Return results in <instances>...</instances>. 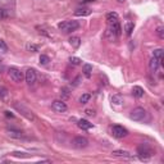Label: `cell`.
<instances>
[{
    "mask_svg": "<svg viewBox=\"0 0 164 164\" xmlns=\"http://www.w3.org/2000/svg\"><path fill=\"white\" fill-rule=\"evenodd\" d=\"M58 27L59 30H62L64 32H72V31H76L80 27V23L77 21H64V22H60Z\"/></svg>",
    "mask_w": 164,
    "mask_h": 164,
    "instance_id": "1",
    "label": "cell"
},
{
    "mask_svg": "<svg viewBox=\"0 0 164 164\" xmlns=\"http://www.w3.org/2000/svg\"><path fill=\"white\" fill-rule=\"evenodd\" d=\"M137 154L142 160H145V159H149V158L153 156L154 150L150 146H148V145H141V146L137 148Z\"/></svg>",
    "mask_w": 164,
    "mask_h": 164,
    "instance_id": "2",
    "label": "cell"
},
{
    "mask_svg": "<svg viewBox=\"0 0 164 164\" xmlns=\"http://www.w3.org/2000/svg\"><path fill=\"white\" fill-rule=\"evenodd\" d=\"M131 119L136 120V122H140V120H144L145 117H146V110H145L144 108H135L131 112Z\"/></svg>",
    "mask_w": 164,
    "mask_h": 164,
    "instance_id": "3",
    "label": "cell"
},
{
    "mask_svg": "<svg viewBox=\"0 0 164 164\" xmlns=\"http://www.w3.org/2000/svg\"><path fill=\"white\" fill-rule=\"evenodd\" d=\"M8 73H9L10 80L13 81V82H17V83L22 82V80H23V75H22V72L18 69V68H16V67H10V68L8 69Z\"/></svg>",
    "mask_w": 164,
    "mask_h": 164,
    "instance_id": "4",
    "label": "cell"
},
{
    "mask_svg": "<svg viewBox=\"0 0 164 164\" xmlns=\"http://www.w3.org/2000/svg\"><path fill=\"white\" fill-rule=\"evenodd\" d=\"M14 108L17 109L18 112H21V113H22V115H25V117H26L27 119H30V120H35V115H33L32 110H30V109H28V108H26L25 105L19 104V103H16V104H14Z\"/></svg>",
    "mask_w": 164,
    "mask_h": 164,
    "instance_id": "5",
    "label": "cell"
},
{
    "mask_svg": "<svg viewBox=\"0 0 164 164\" xmlns=\"http://www.w3.org/2000/svg\"><path fill=\"white\" fill-rule=\"evenodd\" d=\"M112 133H113V136L115 138H123V137H126L127 135H128V131L122 126H113Z\"/></svg>",
    "mask_w": 164,
    "mask_h": 164,
    "instance_id": "6",
    "label": "cell"
},
{
    "mask_svg": "<svg viewBox=\"0 0 164 164\" xmlns=\"http://www.w3.org/2000/svg\"><path fill=\"white\" fill-rule=\"evenodd\" d=\"M89 145V141L87 138H85L82 136H78V137H75L73 141H72V146L76 148V149H85Z\"/></svg>",
    "mask_w": 164,
    "mask_h": 164,
    "instance_id": "7",
    "label": "cell"
},
{
    "mask_svg": "<svg viewBox=\"0 0 164 164\" xmlns=\"http://www.w3.org/2000/svg\"><path fill=\"white\" fill-rule=\"evenodd\" d=\"M51 108H53V110L57 112V113H63L68 109L67 108V104L63 100H54L53 104H51Z\"/></svg>",
    "mask_w": 164,
    "mask_h": 164,
    "instance_id": "8",
    "label": "cell"
},
{
    "mask_svg": "<svg viewBox=\"0 0 164 164\" xmlns=\"http://www.w3.org/2000/svg\"><path fill=\"white\" fill-rule=\"evenodd\" d=\"M25 78H26V82L28 85H33L36 82V71L32 69V68H28L26 71V75H25Z\"/></svg>",
    "mask_w": 164,
    "mask_h": 164,
    "instance_id": "9",
    "label": "cell"
},
{
    "mask_svg": "<svg viewBox=\"0 0 164 164\" xmlns=\"http://www.w3.org/2000/svg\"><path fill=\"white\" fill-rule=\"evenodd\" d=\"M109 31H110L113 35H115V36H119L120 35V31H122L120 25H119V21L114 22V23H110V28H109Z\"/></svg>",
    "mask_w": 164,
    "mask_h": 164,
    "instance_id": "10",
    "label": "cell"
},
{
    "mask_svg": "<svg viewBox=\"0 0 164 164\" xmlns=\"http://www.w3.org/2000/svg\"><path fill=\"white\" fill-rule=\"evenodd\" d=\"M77 124H78V127H80L81 130H85V131L92 128V123H90L89 120H86V119H80Z\"/></svg>",
    "mask_w": 164,
    "mask_h": 164,
    "instance_id": "11",
    "label": "cell"
},
{
    "mask_svg": "<svg viewBox=\"0 0 164 164\" xmlns=\"http://www.w3.org/2000/svg\"><path fill=\"white\" fill-rule=\"evenodd\" d=\"M159 67H160V63L158 62L156 58L153 57V58L150 59V62H149V68H150V71H151V72H156Z\"/></svg>",
    "mask_w": 164,
    "mask_h": 164,
    "instance_id": "12",
    "label": "cell"
},
{
    "mask_svg": "<svg viewBox=\"0 0 164 164\" xmlns=\"http://www.w3.org/2000/svg\"><path fill=\"white\" fill-rule=\"evenodd\" d=\"M75 14L78 16V17H85V16H90L91 14V10L89 8H78L76 9Z\"/></svg>",
    "mask_w": 164,
    "mask_h": 164,
    "instance_id": "13",
    "label": "cell"
},
{
    "mask_svg": "<svg viewBox=\"0 0 164 164\" xmlns=\"http://www.w3.org/2000/svg\"><path fill=\"white\" fill-rule=\"evenodd\" d=\"M132 95L135 96V98H142V96H144V89L140 87V86H133Z\"/></svg>",
    "mask_w": 164,
    "mask_h": 164,
    "instance_id": "14",
    "label": "cell"
},
{
    "mask_svg": "<svg viewBox=\"0 0 164 164\" xmlns=\"http://www.w3.org/2000/svg\"><path fill=\"white\" fill-rule=\"evenodd\" d=\"M69 44L75 47V49H77V47H80L81 45V39L78 37V36H72V37H69Z\"/></svg>",
    "mask_w": 164,
    "mask_h": 164,
    "instance_id": "15",
    "label": "cell"
},
{
    "mask_svg": "<svg viewBox=\"0 0 164 164\" xmlns=\"http://www.w3.org/2000/svg\"><path fill=\"white\" fill-rule=\"evenodd\" d=\"M112 154L114 156H124V158H131L132 156L128 151H126V150H114Z\"/></svg>",
    "mask_w": 164,
    "mask_h": 164,
    "instance_id": "16",
    "label": "cell"
},
{
    "mask_svg": "<svg viewBox=\"0 0 164 164\" xmlns=\"http://www.w3.org/2000/svg\"><path fill=\"white\" fill-rule=\"evenodd\" d=\"M106 21L109 22V25H110V23L117 22V21H118V14L115 13V12H112V13H108V14H106Z\"/></svg>",
    "mask_w": 164,
    "mask_h": 164,
    "instance_id": "17",
    "label": "cell"
},
{
    "mask_svg": "<svg viewBox=\"0 0 164 164\" xmlns=\"http://www.w3.org/2000/svg\"><path fill=\"white\" fill-rule=\"evenodd\" d=\"M133 28H135V25H133V22H127L124 25V31H126V35L127 36H131Z\"/></svg>",
    "mask_w": 164,
    "mask_h": 164,
    "instance_id": "18",
    "label": "cell"
},
{
    "mask_svg": "<svg viewBox=\"0 0 164 164\" xmlns=\"http://www.w3.org/2000/svg\"><path fill=\"white\" fill-rule=\"evenodd\" d=\"M154 58H156L158 62H159L160 65H162V64H163V50H162V49L154 50Z\"/></svg>",
    "mask_w": 164,
    "mask_h": 164,
    "instance_id": "19",
    "label": "cell"
},
{
    "mask_svg": "<svg viewBox=\"0 0 164 164\" xmlns=\"http://www.w3.org/2000/svg\"><path fill=\"white\" fill-rule=\"evenodd\" d=\"M8 135H9L10 137H14V138H22V137H23V133H22V132H19V131H13V130L8 131Z\"/></svg>",
    "mask_w": 164,
    "mask_h": 164,
    "instance_id": "20",
    "label": "cell"
},
{
    "mask_svg": "<svg viewBox=\"0 0 164 164\" xmlns=\"http://www.w3.org/2000/svg\"><path fill=\"white\" fill-rule=\"evenodd\" d=\"M91 72H92V65H91V64H83V73H85V76L90 77Z\"/></svg>",
    "mask_w": 164,
    "mask_h": 164,
    "instance_id": "21",
    "label": "cell"
},
{
    "mask_svg": "<svg viewBox=\"0 0 164 164\" xmlns=\"http://www.w3.org/2000/svg\"><path fill=\"white\" fill-rule=\"evenodd\" d=\"M112 103L115 105H119L123 103V98L120 95H114V96H112Z\"/></svg>",
    "mask_w": 164,
    "mask_h": 164,
    "instance_id": "22",
    "label": "cell"
},
{
    "mask_svg": "<svg viewBox=\"0 0 164 164\" xmlns=\"http://www.w3.org/2000/svg\"><path fill=\"white\" fill-rule=\"evenodd\" d=\"M90 99H91V95L90 94H83L81 98H80V103H81V104H86V103H89Z\"/></svg>",
    "mask_w": 164,
    "mask_h": 164,
    "instance_id": "23",
    "label": "cell"
},
{
    "mask_svg": "<svg viewBox=\"0 0 164 164\" xmlns=\"http://www.w3.org/2000/svg\"><path fill=\"white\" fill-rule=\"evenodd\" d=\"M7 98H8V90L5 87H0V99L5 100Z\"/></svg>",
    "mask_w": 164,
    "mask_h": 164,
    "instance_id": "24",
    "label": "cell"
},
{
    "mask_svg": "<svg viewBox=\"0 0 164 164\" xmlns=\"http://www.w3.org/2000/svg\"><path fill=\"white\" fill-rule=\"evenodd\" d=\"M81 62H82V60H81L80 58H76V57H71V58H69V63L73 64V65H80Z\"/></svg>",
    "mask_w": 164,
    "mask_h": 164,
    "instance_id": "25",
    "label": "cell"
},
{
    "mask_svg": "<svg viewBox=\"0 0 164 164\" xmlns=\"http://www.w3.org/2000/svg\"><path fill=\"white\" fill-rule=\"evenodd\" d=\"M49 62H50V58L47 55H40V63L41 64L46 65V64H49Z\"/></svg>",
    "mask_w": 164,
    "mask_h": 164,
    "instance_id": "26",
    "label": "cell"
},
{
    "mask_svg": "<svg viewBox=\"0 0 164 164\" xmlns=\"http://www.w3.org/2000/svg\"><path fill=\"white\" fill-rule=\"evenodd\" d=\"M8 50V46H7V44H5V41H3V40H0V51H3V53H5Z\"/></svg>",
    "mask_w": 164,
    "mask_h": 164,
    "instance_id": "27",
    "label": "cell"
},
{
    "mask_svg": "<svg viewBox=\"0 0 164 164\" xmlns=\"http://www.w3.org/2000/svg\"><path fill=\"white\" fill-rule=\"evenodd\" d=\"M156 33H158V36H159L160 39H164V28L162 26H159L156 28Z\"/></svg>",
    "mask_w": 164,
    "mask_h": 164,
    "instance_id": "28",
    "label": "cell"
},
{
    "mask_svg": "<svg viewBox=\"0 0 164 164\" xmlns=\"http://www.w3.org/2000/svg\"><path fill=\"white\" fill-rule=\"evenodd\" d=\"M37 49H39V47L36 46V45H33V44H28V45H27V50H28V51L36 53V51H37Z\"/></svg>",
    "mask_w": 164,
    "mask_h": 164,
    "instance_id": "29",
    "label": "cell"
},
{
    "mask_svg": "<svg viewBox=\"0 0 164 164\" xmlns=\"http://www.w3.org/2000/svg\"><path fill=\"white\" fill-rule=\"evenodd\" d=\"M8 17V13L5 9H0V19H5Z\"/></svg>",
    "mask_w": 164,
    "mask_h": 164,
    "instance_id": "30",
    "label": "cell"
},
{
    "mask_svg": "<svg viewBox=\"0 0 164 164\" xmlns=\"http://www.w3.org/2000/svg\"><path fill=\"white\" fill-rule=\"evenodd\" d=\"M86 114L89 115V117H94V115H95V112L92 110V109H86Z\"/></svg>",
    "mask_w": 164,
    "mask_h": 164,
    "instance_id": "31",
    "label": "cell"
},
{
    "mask_svg": "<svg viewBox=\"0 0 164 164\" xmlns=\"http://www.w3.org/2000/svg\"><path fill=\"white\" fill-rule=\"evenodd\" d=\"M62 94L65 96V98H68V96H69V94H68V90H67V89H63V90H62Z\"/></svg>",
    "mask_w": 164,
    "mask_h": 164,
    "instance_id": "32",
    "label": "cell"
},
{
    "mask_svg": "<svg viewBox=\"0 0 164 164\" xmlns=\"http://www.w3.org/2000/svg\"><path fill=\"white\" fill-rule=\"evenodd\" d=\"M5 115H7V117H10V118H13V117H14L13 114H10V112H5Z\"/></svg>",
    "mask_w": 164,
    "mask_h": 164,
    "instance_id": "33",
    "label": "cell"
},
{
    "mask_svg": "<svg viewBox=\"0 0 164 164\" xmlns=\"http://www.w3.org/2000/svg\"><path fill=\"white\" fill-rule=\"evenodd\" d=\"M95 0H82V4H86V3H92Z\"/></svg>",
    "mask_w": 164,
    "mask_h": 164,
    "instance_id": "34",
    "label": "cell"
},
{
    "mask_svg": "<svg viewBox=\"0 0 164 164\" xmlns=\"http://www.w3.org/2000/svg\"><path fill=\"white\" fill-rule=\"evenodd\" d=\"M118 2H119V3H124V2H126V0H118Z\"/></svg>",
    "mask_w": 164,
    "mask_h": 164,
    "instance_id": "35",
    "label": "cell"
}]
</instances>
